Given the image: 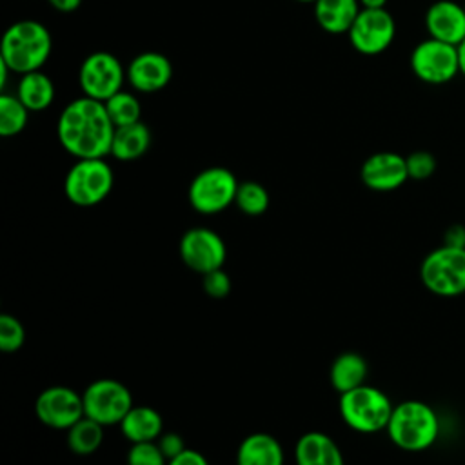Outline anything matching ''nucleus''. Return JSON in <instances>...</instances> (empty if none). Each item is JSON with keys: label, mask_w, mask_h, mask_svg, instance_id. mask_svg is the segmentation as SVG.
<instances>
[{"label": "nucleus", "mask_w": 465, "mask_h": 465, "mask_svg": "<svg viewBox=\"0 0 465 465\" xmlns=\"http://www.w3.org/2000/svg\"><path fill=\"white\" fill-rule=\"evenodd\" d=\"M114 124L111 122L104 102L89 96L71 100L56 122L60 145L76 160L105 158L111 154Z\"/></svg>", "instance_id": "f257e3e1"}, {"label": "nucleus", "mask_w": 465, "mask_h": 465, "mask_svg": "<svg viewBox=\"0 0 465 465\" xmlns=\"http://www.w3.org/2000/svg\"><path fill=\"white\" fill-rule=\"evenodd\" d=\"M53 49L49 29L38 20H18L11 24L0 42V60L11 73L25 74L40 71Z\"/></svg>", "instance_id": "f03ea898"}, {"label": "nucleus", "mask_w": 465, "mask_h": 465, "mask_svg": "<svg viewBox=\"0 0 465 465\" xmlns=\"http://www.w3.org/2000/svg\"><path fill=\"white\" fill-rule=\"evenodd\" d=\"M391 441L407 452H421L438 440L440 418L436 411L421 400H405L394 405L387 423Z\"/></svg>", "instance_id": "7ed1b4c3"}, {"label": "nucleus", "mask_w": 465, "mask_h": 465, "mask_svg": "<svg viewBox=\"0 0 465 465\" xmlns=\"http://www.w3.org/2000/svg\"><path fill=\"white\" fill-rule=\"evenodd\" d=\"M391 398L372 385H360L340 394L338 411L343 423L360 434H374L387 429L392 414Z\"/></svg>", "instance_id": "20e7f679"}, {"label": "nucleus", "mask_w": 465, "mask_h": 465, "mask_svg": "<svg viewBox=\"0 0 465 465\" xmlns=\"http://www.w3.org/2000/svg\"><path fill=\"white\" fill-rule=\"evenodd\" d=\"M113 185L114 173L104 158H80L64 178V194L78 207H93L109 196Z\"/></svg>", "instance_id": "39448f33"}, {"label": "nucleus", "mask_w": 465, "mask_h": 465, "mask_svg": "<svg viewBox=\"0 0 465 465\" xmlns=\"http://www.w3.org/2000/svg\"><path fill=\"white\" fill-rule=\"evenodd\" d=\"M420 280L436 296L450 298L465 292V247L441 243L420 265Z\"/></svg>", "instance_id": "423d86ee"}, {"label": "nucleus", "mask_w": 465, "mask_h": 465, "mask_svg": "<svg viewBox=\"0 0 465 465\" xmlns=\"http://www.w3.org/2000/svg\"><path fill=\"white\" fill-rule=\"evenodd\" d=\"M240 182L227 167L213 165L200 171L189 183L191 207L205 216L218 214L234 203Z\"/></svg>", "instance_id": "0eeeda50"}, {"label": "nucleus", "mask_w": 465, "mask_h": 465, "mask_svg": "<svg viewBox=\"0 0 465 465\" xmlns=\"http://www.w3.org/2000/svg\"><path fill=\"white\" fill-rule=\"evenodd\" d=\"M409 64L414 76L423 84L443 85L460 74L458 45L429 36L414 45Z\"/></svg>", "instance_id": "6e6552de"}, {"label": "nucleus", "mask_w": 465, "mask_h": 465, "mask_svg": "<svg viewBox=\"0 0 465 465\" xmlns=\"http://www.w3.org/2000/svg\"><path fill=\"white\" fill-rule=\"evenodd\" d=\"M82 400L84 414L104 427L120 423L134 405L131 391L113 378H100L89 383Z\"/></svg>", "instance_id": "1a4fd4ad"}, {"label": "nucleus", "mask_w": 465, "mask_h": 465, "mask_svg": "<svg viewBox=\"0 0 465 465\" xmlns=\"http://www.w3.org/2000/svg\"><path fill=\"white\" fill-rule=\"evenodd\" d=\"M127 80L122 62L109 51H94L87 54L78 69V85L84 96L105 102L122 91Z\"/></svg>", "instance_id": "9d476101"}, {"label": "nucleus", "mask_w": 465, "mask_h": 465, "mask_svg": "<svg viewBox=\"0 0 465 465\" xmlns=\"http://www.w3.org/2000/svg\"><path fill=\"white\" fill-rule=\"evenodd\" d=\"M351 45L367 56L380 54L391 47L396 36L394 16L383 9H360L349 33Z\"/></svg>", "instance_id": "9b49d317"}, {"label": "nucleus", "mask_w": 465, "mask_h": 465, "mask_svg": "<svg viewBox=\"0 0 465 465\" xmlns=\"http://www.w3.org/2000/svg\"><path fill=\"white\" fill-rule=\"evenodd\" d=\"M180 258L182 262L198 274L222 269L227 258V247L223 238L207 227H193L180 238Z\"/></svg>", "instance_id": "f8f14e48"}, {"label": "nucleus", "mask_w": 465, "mask_h": 465, "mask_svg": "<svg viewBox=\"0 0 465 465\" xmlns=\"http://www.w3.org/2000/svg\"><path fill=\"white\" fill-rule=\"evenodd\" d=\"M35 414L44 425L67 430L85 416L82 394L65 385H51L36 396Z\"/></svg>", "instance_id": "ddd939ff"}, {"label": "nucleus", "mask_w": 465, "mask_h": 465, "mask_svg": "<svg viewBox=\"0 0 465 465\" xmlns=\"http://www.w3.org/2000/svg\"><path fill=\"white\" fill-rule=\"evenodd\" d=\"M360 178L365 187L378 193H389L400 189L407 180L405 156L392 151H380L365 158L360 169Z\"/></svg>", "instance_id": "4468645a"}, {"label": "nucleus", "mask_w": 465, "mask_h": 465, "mask_svg": "<svg viewBox=\"0 0 465 465\" xmlns=\"http://www.w3.org/2000/svg\"><path fill=\"white\" fill-rule=\"evenodd\" d=\"M125 76L134 91L147 94L158 93L171 82L173 64L158 51H143L129 62Z\"/></svg>", "instance_id": "2eb2a0df"}, {"label": "nucleus", "mask_w": 465, "mask_h": 465, "mask_svg": "<svg viewBox=\"0 0 465 465\" xmlns=\"http://www.w3.org/2000/svg\"><path fill=\"white\" fill-rule=\"evenodd\" d=\"M425 29L430 38L460 45L465 40V7L454 0H436L425 11Z\"/></svg>", "instance_id": "dca6fc26"}, {"label": "nucleus", "mask_w": 465, "mask_h": 465, "mask_svg": "<svg viewBox=\"0 0 465 465\" xmlns=\"http://www.w3.org/2000/svg\"><path fill=\"white\" fill-rule=\"evenodd\" d=\"M296 465H345L338 443L325 432L309 430L294 445Z\"/></svg>", "instance_id": "f3484780"}, {"label": "nucleus", "mask_w": 465, "mask_h": 465, "mask_svg": "<svg viewBox=\"0 0 465 465\" xmlns=\"http://www.w3.org/2000/svg\"><path fill=\"white\" fill-rule=\"evenodd\" d=\"M283 447L269 432L245 436L236 450V465H283Z\"/></svg>", "instance_id": "a211bd4d"}, {"label": "nucleus", "mask_w": 465, "mask_h": 465, "mask_svg": "<svg viewBox=\"0 0 465 465\" xmlns=\"http://www.w3.org/2000/svg\"><path fill=\"white\" fill-rule=\"evenodd\" d=\"M316 24L329 35H347L361 5L358 0H316Z\"/></svg>", "instance_id": "6ab92c4d"}, {"label": "nucleus", "mask_w": 465, "mask_h": 465, "mask_svg": "<svg viewBox=\"0 0 465 465\" xmlns=\"http://www.w3.org/2000/svg\"><path fill=\"white\" fill-rule=\"evenodd\" d=\"M118 425L124 438L131 443L156 441L163 432V420L160 412L147 405H133Z\"/></svg>", "instance_id": "aec40b11"}, {"label": "nucleus", "mask_w": 465, "mask_h": 465, "mask_svg": "<svg viewBox=\"0 0 465 465\" xmlns=\"http://www.w3.org/2000/svg\"><path fill=\"white\" fill-rule=\"evenodd\" d=\"M369 372L367 360L354 351H345L338 354L329 369V381L340 394L352 391L365 383Z\"/></svg>", "instance_id": "412c9836"}, {"label": "nucleus", "mask_w": 465, "mask_h": 465, "mask_svg": "<svg viewBox=\"0 0 465 465\" xmlns=\"http://www.w3.org/2000/svg\"><path fill=\"white\" fill-rule=\"evenodd\" d=\"M151 145V131L140 120L136 124L114 127L113 143H111V156L120 162H133L142 158Z\"/></svg>", "instance_id": "4be33fe9"}, {"label": "nucleus", "mask_w": 465, "mask_h": 465, "mask_svg": "<svg viewBox=\"0 0 465 465\" xmlns=\"http://www.w3.org/2000/svg\"><path fill=\"white\" fill-rule=\"evenodd\" d=\"M15 94L20 98V102L31 113H38V111L47 109L53 104V100H54V84L42 71L25 73V74H20Z\"/></svg>", "instance_id": "5701e85b"}, {"label": "nucleus", "mask_w": 465, "mask_h": 465, "mask_svg": "<svg viewBox=\"0 0 465 465\" xmlns=\"http://www.w3.org/2000/svg\"><path fill=\"white\" fill-rule=\"evenodd\" d=\"M104 441V425L84 416L67 429V447L78 456H89L100 449Z\"/></svg>", "instance_id": "b1692460"}, {"label": "nucleus", "mask_w": 465, "mask_h": 465, "mask_svg": "<svg viewBox=\"0 0 465 465\" xmlns=\"http://www.w3.org/2000/svg\"><path fill=\"white\" fill-rule=\"evenodd\" d=\"M29 109L20 102L16 94H0V136L11 138L20 134L29 120Z\"/></svg>", "instance_id": "393cba45"}, {"label": "nucleus", "mask_w": 465, "mask_h": 465, "mask_svg": "<svg viewBox=\"0 0 465 465\" xmlns=\"http://www.w3.org/2000/svg\"><path fill=\"white\" fill-rule=\"evenodd\" d=\"M104 105H105V111L111 118V122L114 124V127L140 122L142 105H140L138 98L129 91H124V89L118 91L116 94L107 98L104 102Z\"/></svg>", "instance_id": "a878e982"}, {"label": "nucleus", "mask_w": 465, "mask_h": 465, "mask_svg": "<svg viewBox=\"0 0 465 465\" xmlns=\"http://www.w3.org/2000/svg\"><path fill=\"white\" fill-rule=\"evenodd\" d=\"M234 205L247 216H260L269 209V193L254 180L240 182Z\"/></svg>", "instance_id": "bb28decb"}, {"label": "nucleus", "mask_w": 465, "mask_h": 465, "mask_svg": "<svg viewBox=\"0 0 465 465\" xmlns=\"http://www.w3.org/2000/svg\"><path fill=\"white\" fill-rule=\"evenodd\" d=\"M25 341V329L18 318L11 314L0 316V349L4 352L18 351Z\"/></svg>", "instance_id": "cd10ccee"}, {"label": "nucleus", "mask_w": 465, "mask_h": 465, "mask_svg": "<svg viewBox=\"0 0 465 465\" xmlns=\"http://www.w3.org/2000/svg\"><path fill=\"white\" fill-rule=\"evenodd\" d=\"M127 465H167V458L156 441H142L127 450Z\"/></svg>", "instance_id": "c85d7f7f"}, {"label": "nucleus", "mask_w": 465, "mask_h": 465, "mask_svg": "<svg viewBox=\"0 0 465 465\" xmlns=\"http://www.w3.org/2000/svg\"><path fill=\"white\" fill-rule=\"evenodd\" d=\"M405 162L411 180H427L436 171V158L429 151H414L409 156H405Z\"/></svg>", "instance_id": "c756f323"}, {"label": "nucleus", "mask_w": 465, "mask_h": 465, "mask_svg": "<svg viewBox=\"0 0 465 465\" xmlns=\"http://www.w3.org/2000/svg\"><path fill=\"white\" fill-rule=\"evenodd\" d=\"M203 291L214 300H222L231 292V278L223 269L203 274Z\"/></svg>", "instance_id": "7c9ffc66"}, {"label": "nucleus", "mask_w": 465, "mask_h": 465, "mask_svg": "<svg viewBox=\"0 0 465 465\" xmlns=\"http://www.w3.org/2000/svg\"><path fill=\"white\" fill-rule=\"evenodd\" d=\"M156 443L162 449V452L167 458V461L187 449L185 443H183V438L180 434H176V432H162V436L156 440Z\"/></svg>", "instance_id": "2f4dec72"}, {"label": "nucleus", "mask_w": 465, "mask_h": 465, "mask_svg": "<svg viewBox=\"0 0 465 465\" xmlns=\"http://www.w3.org/2000/svg\"><path fill=\"white\" fill-rule=\"evenodd\" d=\"M167 465H209V461L202 452H198L194 449H185L178 456L171 458L167 461Z\"/></svg>", "instance_id": "473e14b6"}, {"label": "nucleus", "mask_w": 465, "mask_h": 465, "mask_svg": "<svg viewBox=\"0 0 465 465\" xmlns=\"http://www.w3.org/2000/svg\"><path fill=\"white\" fill-rule=\"evenodd\" d=\"M443 243L452 247H465V225L454 223L443 232Z\"/></svg>", "instance_id": "72a5a7b5"}, {"label": "nucleus", "mask_w": 465, "mask_h": 465, "mask_svg": "<svg viewBox=\"0 0 465 465\" xmlns=\"http://www.w3.org/2000/svg\"><path fill=\"white\" fill-rule=\"evenodd\" d=\"M49 5L60 13H73L80 7L82 0H47Z\"/></svg>", "instance_id": "f704fd0d"}, {"label": "nucleus", "mask_w": 465, "mask_h": 465, "mask_svg": "<svg viewBox=\"0 0 465 465\" xmlns=\"http://www.w3.org/2000/svg\"><path fill=\"white\" fill-rule=\"evenodd\" d=\"M361 9H383L387 0H358Z\"/></svg>", "instance_id": "c9c22d12"}, {"label": "nucleus", "mask_w": 465, "mask_h": 465, "mask_svg": "<svg viewBox=\"0 0 465 465\" xmlns=\"http://www.w3.org/2000/svg\"><path fill=\"white\" fill-rule=\"evenodd\" d=\"M458 58H460V74L465 78V40L458 45Z\"/></svg>", "instance_id": "e433bc0d"}, {"label": "nucleus", "mask_w": 465, "mask_h": 465, "mask_svg": "<svg viewBox=\"0 0 465 465\" xmlns=\"http://www.w3.org/2000/svg\"><path fill=\"white\" fill-rule=\"evenodd\" d=\"M296 2H305V4H314L316 0H296Z\"/></svg>", "instance_id": "4c0bfd02"}]
</instances>
